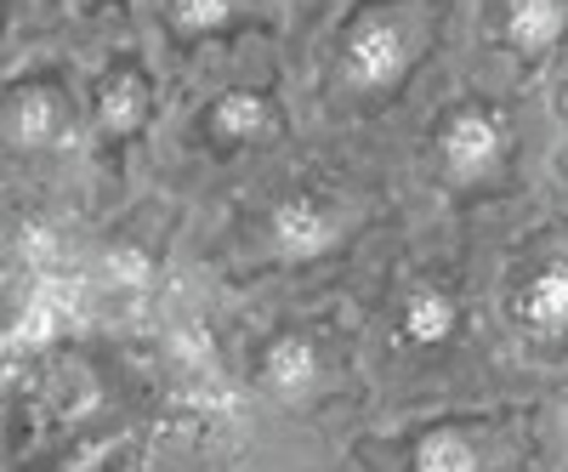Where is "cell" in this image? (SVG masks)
<instances>
[{
	"instance_id": "6da1fadb",
	"label": "cell",
	"mask_w": 568,
	"mask_h": 472,
	"mask_svg": "<svg viewBox=\"0 0 568 472\" xmlns=\"http://www.w3.org/2000/svg\"><path fill=\"white\" fill-rule=\"evenodd\" d=\"M444 0H364L329 40L324 91L347 109H375L409 86L415 63L438 46Z\"/></svg>"
},
{
	"instance_id": "7a4b0ae2",
	"label": "cell",
	"mask_w": 568,
	"mask_h": 472,
	"mask_svg": "<svg viewBox=\"0 0 568 472\" xmlns=\"http://www.w3.org/2000/svg\"><path fill=\"white\" fill-rule=\"evenodd\" d=\"M511 149H517V131H511L506 109L489 98H455L433 120V165L455 194L489 188L511 165Z\"/></svg>"
},
{
	"instance_id": "3957f363",
	"label": "cell",
	"mask_w": 568,
	"mask_h": 472,
	"mask_svg": "<svg viewBox=\"0 0 568 472\" xmlns=\"http://www.w3.org/2000/svg\"><path fill=\"white\" fill-rule=\"evenodd\" d=\"M74 137V98L52 69H34L0 91V154L40 160Z\"/></svg>"
},
{
	"instance_id": "277c9868",
	"label": "cell",
	"mask_w": 568,
	"mask_h": 472,
	"mask_svg": "<svg viewBox=\"0 0 568 472\" xmlns=\"http://www.w3.org/2000/svg\"><path fill=\"white\" fill-rule=\"evenodd\" d=\"M85 114H91V131H98V149L120 154L154 120V74L136 58H109L103 74L91 80V109Z\"/></svg>"
},
{
	"instance_id": "5b68a950",
	"label": "cell",
	"mask_w": 568,
	"mask_h": 472,
	"mask_svg": "<svg viewBox=\"0 0 568 472\" xmlns=\"http://www.w3.org/2000/svg\"><path fill=\"white\" fill-rule=\"evenodd\" d=\"M329 359L318 330H273V337L256 348V388L278 404H302L324 388Z\"/></svg>"
},
{
	"instance_id": "8992f818",
	"label": "cell",
	"mask_w": 568,
	"mask_h": 472,
	"mask_svg": "<svg viewBox=\"0 0 568 472\" xmlns=\"http://www.w3.org/2000/svg\"><path fill=\"white\" fill-rule=\"evenodd\" d=\"M489 40L524 69H540L568 29V0H489Z\"/></svg>"
},
{
	"instance_id": "52a82bcc",
	"label": "cell",
	"mask_w": 568,
	"mask_h": 472,
	"mask_svg": "<svg viewBox=\"0 0 568 472\" xmlns=\"http://www.w3.org/2000/svg\"><path fill=\"white\" fill-rule=\"evenodd\" d=\"M342 240V205L318 194V188H291L278 194L273 211H267V245L291 262H307V257H324L329 245Z\"/></svg>"
},
{
	"instance_id": "ba28073f",
	"label": "cell",
	"mask_w": 568,
	"mask_h": 472,
	"mask_svg": "<svg viewBox=\"0 0 568 472\" xmlns=\"http://www.w3.org/2000/svg\"><path fill=\"white\" fill-rule=\"evenodd\" d=\"M273 131H278V98L262 86H227L200 114V137L216 154H245V149L267 143Z\"/></svg>"
},
{
	"instance_id": "9c48e42d",
	"label": "cell",
	"mask_w": 568,
	"mask_h": 472,
	"mask_svg": "<svg viewBox=\"0 0 568 472\" xmlns=\"http://www.w3.org/2000/svg\"><path fill=\"white\" fill-rule=\"evenodd\" d=\"M460 319H466V302L455 297V285H444V279H415L398 302V342L420 348V353H438L455 342Z\"/></svg>"
},
{
	"instance_id": "30bf717a",
	"label": "cell",
	"mask_w": 568,
	"mask_h": 472,
	"mask_svg": "<svg viewBox=\"0 0 568 472\" xmlns=\"http://www.w3.org/2000/svg\"><path fill=\"white\" fill-rule=\"evenodd\" d=\"M511 319L517 330L535 342V348H562V330H568V273H562V257L540 262L524 285L511 291Z\"/></svg>"
},
{
	"instance_id": "8fae6325",
	"label": "cell",
	"mask_w": 568,
	"mask_h": 472,
	"mask_svg": "<svg viewBox=\"0 0 568 472\" xmlns=\"http://www.w3.org/2000/svg\"><path fill=\"white\" fill-rule=\"evenodd\" d=\"M256 18V0H165V34L176 46H205Z\"/></svg>"
},
{
	"instance_id": "7c38bea8",
	"label": "cell",
	"mask_w": 568,
	"mask_h": 472,
	"mask_svg": "<svg viewBox=\"0 0 568 472\" xmlns=\"http://www.w3.org/2000/svg\"><path fill=\"white\" fill-rule=\"evenodd\" d=\"M409 472H489V455L466 421H438L409 444Z\"/></svg>"
},
{
	"instance_id": "4fadbf2b",
	"label": "cell",
	"mask_w": 568,
	"mask_h": 472,
	"mask_svg": "<svg viewBox=\"0 0 568 472\" xmlns=\"http://www.w3.org/2000/svg\"><path fill=\"white\" fill-rule=\"evenodd\" d=\"M80 7H85V12H98V7H120V0H80Z\"/></svg>"
}]
</instances>
